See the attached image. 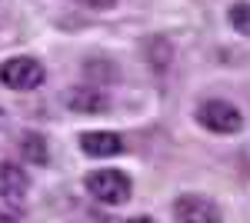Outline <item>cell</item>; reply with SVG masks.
Wrapping results in <instances>:
<instances>
[{"label": "cell", "instance_id": "6da1fadb", "mask_svg": "<svg viewBox=\"0 0 250 223\" xmlns=\"http://www.w3.org/2000/svg\"><path fill=\"white\" fill-rule=\"evenodd\" d=\"M43 77H47V70L34 57H10L0 63V83L10 90H37Z\"/></svg>", "mask_w": 250, "mask_h": 223}, {"label": "cell", "instance_id": "7a4b0ae2", "mask_svg": "<svg viewBox=\"0 0 250 223\" xmlns=\"http://www.w3.org/2000/svg\"><path fill=\"white\" fill-rule=\"evenodd\" d=\"M83 186L100 203H127L130 200V177L120 170H94L83 180Z\"/></svg>", "mask_w": 250, "mask_h": 223}, {"label": "cell", "instance_id": "3957f363", "mask_svg": "<svg viewBox=\"0 0 250 223\" xmlns=\"http://www.w3.org/2000/svg\"><path fill=\"white\" fill-rule=\"evenodd\" d=\"M197 120H200V127H207L210 133H237L244 127V113L237 110L233 103H227V100H207V103H200Z\"/></svg>", "mask_w": 250, "mask_h": 223}, {"label": "cell", "instance_id": "277c9868", "mask_svg": "<svg viewBox=\"0 0 250 223\" xmlns=\"http://www.w3.org/2000/svg\"><path fill=\"white\" fill-rule=\"evenodd\" d=\"M173 213L180 223H224L220 206L210 197H200V193H184L173 206Z\"/></svg>", "mask_w": 250, "mask_h": 223}, {"label": "cell", "instance_id": "5b68a950", "mask_svg": "<svg viewBox=\"0 0 250 223\" xmlns=\"http://www.w3.org/2000/svg\"><path fill=\"white\" fill-rule=\"evenodd\" d=\"M80 150L87 157H117L124 150V140L110 130H87L80 133Z\"/></svg>", "mask_w": 250, "mask_h": 223}, {"label": "cell", "instance_id": "8992f818", "mask_svg": "<svg viewBox=\"0 0 250 223\" xmlns=\"http://www.w3.org/2000/svg\"><path fill=\"white\" fill-rule=\"evenodd\" d=\"M67 107L77 113H104L107 110V97L100 90H90V87H74L67 93Z\"/></svg>", "mask_w": 250, "mask_h": 223}, {"label": "cell", "instance_id": "52a82bcc", "mask_svg": "<svg viewBox=\"0 0 250 223\" xmlns=\"http://www.w3.org/2000/svg\"><path fill=\"white\" fill-rule=\"evenodd\" d=\"M23 157H27V163H47V140L40 137V133H23Z\"/></svg>", "mask_w": 250, "mask_h": 223}, {"label": "cell", "instance_id": "ba28073f", "mask_svg": "<svg viewBox=\"0 0 250 223\" xmlns=\"http://www.w3.org/2000/svg\"><path fill=\"white\" fill-rule=\"evenodd\" d=\"M23 213V203H20V193L0 186V220H20Z\"/></svg>", "mask_w": 250, "mask_h": 223}, {"label": "cell", "instance_id": "9c48e42d", "mask_svg": "<svg viewBox=\"0 0 250 223\" xmlns=\"http://www.w3.org/2000/svg\"><path fill=\"white\" fill-rule=\"evenodd\" d=\"M230 27L237 34L250 37V3H233L230 7Z\"/></svg>", "mask_w": 250, "mask_h": 223}, {"label": "cell", "instance_id": "30bf717a", "mask_svg": "<svg viewBox=\"0 0 250 223\" xmlns=\"http://www.w3.org/2000/svg\"><path fill=\"white\" fill-rule=\"evenodd\" d=\"M0 180H3L0 186H7V190H14V193H23V190H27V177L17 173V167H0Z\"/></svg>", "mask_w": 250, "mask_h": 223}, {"label": "cell", "instance_id": "8fae6325", "mask_svg": "<svg viewBox=\"0 0 250 223\" xmlns=\"http://www.w3.org/2000/svg\"><path fill=\"white\" fill-rule=\"evenodd\" d=\"M80 3H87V7H94V10H107V7H114L117 0H80Z\"/></svg>", "mask_w": 250, "mask_h": 223}, {"label": "cell", "instance_id": "7c38bea8", "mask_svg": "<svg viewBox=\"0 0 250 223\" xmlns=\"http://www.w3.org/2000/svg\"><path fill=\"white\" fill-rule=\"evenodd\" d=\"M127 223H154L150 217H134V220H127Z\"/></svg>", "mask_w": 250, "mask_h": 223}, {"label": "cell", "instance_id": "4fadbf2b", "mask_svg": "<svg viewBox=\"0 0 250 223\" xmlns=\"http://www.w3.org/2000/svg\"><path fill=\"white\" fill-rule=\"evenodd\" d=\"M0 223H17V220H0Z\"/></svg>", "mask_w": 250, "mask_h": 223}, {"label": "cell", "instance_id": "5bb4252c", "mask_svg": "<svg viewBox=\"0 0 250 223\" xmlns=\"http://www.w3.org/2000/svg\"><path fill=\"white\" fill-rule=\"evenodd\" d=\"M0 123H3V113H0Z\"/></svg>", "mask_w": 250, "mask_h": 223}]
</instances>
